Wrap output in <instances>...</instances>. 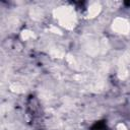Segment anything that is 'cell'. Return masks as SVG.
I'll use <instances>...</instances> for the list:
<instances>
[{"mask_svg": "<svg viewBox=\"0 0 130 130\" xmlns=\"http://www.w3.org/2000/svg\"><path fill=\"white\" fill-rule=\"evenodd\" d=\"M90 130H108L106 121H96L90 128Z\"/></svg>", "mask_w": 130, "mask_h": 130, "instance_id": "cell-1", "label": "cell"}]
</instances>
